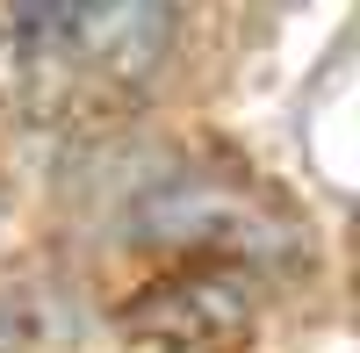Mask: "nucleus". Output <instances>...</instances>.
<instances>
[{
    "label": "nucleus",
    "mask_w": 360,
    "mask_h": 353,
    "mask_svg": "<svg viewBox=\"0 0 360 353\" xmlns=\"http://www.w3.org/2000/svg\"><path fill=\"white\" fill-rule=\"evenodd\" d=\"M137 332H152L166 346H217V339H238L252 317V296L238 288L231 274H180V281H159L144 303L123 310Z\"/></svg>",
    "instance_id": "obj_1"
}]
</instances>
